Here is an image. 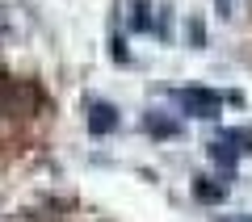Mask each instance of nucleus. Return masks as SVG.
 Here are the masks:
<instances>
[{"instance_id": "39448f33", "label": "nucleus", "mask_w": 252, "mask_h": 222, "mask_svg": "<svg viewBox=\"0 0 252 222\" xmlns=\"http://www.w3.org/2000/svg\"><path fill=\"white\" fill-rule=\"evenodd\" d=\"M193 193H198L202 201H223V197H227V185H210V180H198V185H193Z\"/></svg>"}, {"instance_id": "0eeeda50", "label": "nucleus", "mask_w": 252, "mask_h": 222, "mask_svg": "<svg viewBox=\"0 0 252 222\" xmlns=\"http://www.w3.org/2000/svg\"><path fill=\"white\" fill-rule=\"evenodd\" d=\"M219 4V17H231V0H215Z\"/></svg>"}, {"instance_id": "20e7f679", "label": "nucleus", "mask_w": 252, "mask_h": 222, "mask_svg": "<svg viewBox=\"0 0 252 222\" xmlns=\"http://www.w3.org/2000/svg\"><path fill=\"white\" fill-rule=\"evenodd\" d=\"M143 130H147V134H160V139H172V134H177V122L164 117V113H147V117H143Z\"/></svg>"}, {"instance_id": "7ed1b4c3", "label": "nucleus", "mask_w": 252, "mask_h": 222, "mask_svg": "<svg viewBox=\"0 0 252 222\" xmlns=\"http://www.w3.org/2000/svg\"><path fill=\"white\" fill-rule=\"evenodd\" d=\"M235 142H240V134H219V139L210 142V155H215V160L223 164V168H231V164L240 160V151H244V147H235Z\"/></svg>"}, {"instance_id": "f257e3e1", "label": "nucleus", "mask_w": 252, "mask_h": 222, "mask_svg": "<svg viewBox=\"0 0 252 222\" xmlns=\"http://www.w3.org/2000/svg\"><path fill=\"white\" fill-rule=\"evenodd\" d=\"M172 101H177L189 117H202V122H210V117L223 113V97H219V92H206V88H172Z\"/></svg>"}, {"instance_id": "423d86ee", "label": "nucleus", "mask_w": 252, "mask_h": 222, "mask_svg": "<svg viewBox=\"0 0 252 222\" xmlns=\"http://www.w3.org/2000/svg\"><path fill=\"white\" fill-rule=\"evenodd\" d=\"M147 13H152V9H147V0H139V4H135V29H152V17H147Z\"/></svg>"}, {"instance_id": "1a4fd4ad", "label": "nucleus", "mask_w": 252, "mask_h": 222, "mask_svg": "<svg viewBox=\"0 0 252 222\" xmlns=\"http://www.w3.org/2000/svg\"><path fill=\"white\" fill-rule=\"evenodd\" d=\"M244 222H252V218H244Z\"/></svg>"}, {"instance_id": "6e6552de", "label": "nucleus", "mask_w": 252, "mask_h": 222, "mask_svg": "<svg viewBox=\"0 0 252 222\" xmlns=\"http://www.w3.org/2000/svg\"><path fill=\"white\" fill-rule=\"evenodd\" d=\"M4 34H9V13L0 9V38H4Z\"/></svg>"}, {"instance_id": "f03ea898", "label": "nucleus", "mask_w": 252, "mask_h": 222, "mask_svg": "<svg viewBox=\"0 0 252 222\" xmlns=\"http://www.w3.org/2000/svg\"><path fill=\"white\" fill-rule=\"evenodd\" d=\"M89 130H93V134H109V130H118V109L105 105V101L89 105Z\"/></svg>"}]
</instances>
